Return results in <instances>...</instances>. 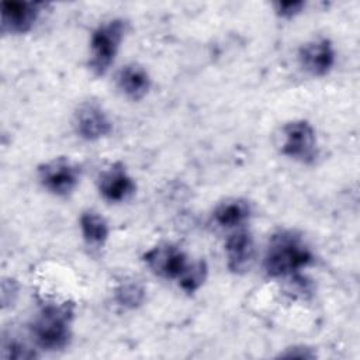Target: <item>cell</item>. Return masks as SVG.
I'll return each mask as SVG.
<instances>
[{"instance_id": "cell-12", "label": "cell", "mask_w": 360, "mask_h": 360, "mask_svg": "<svg viewBox=\"0 0 360 360\" xmlns=\"http://www.w3.org/2000/svg\"><path fill=\"white\" fill-rule=\"evenodd\" d=\"M115 84L127 98L138 101L148 94L152 82L143 66L138 63H128L117 72Z\"/></svg>"}, {"instance_id": "cell-14", "label": "cell", "mask_w": 360, "mask_h": 360, "mask_svg": "<svg viewBox=\"0 0 360 360\" xmlns=\"http://www.w3.org/2000/svg\"><path fill=\"white\" fill-rule=\"evenodd\" d=\"M82 236L90 246H103L108 239V224L107 221L94 211H84L79 219Z\"/></svg>"}, {"instance_id": "cell-16", "label": "cell", "mask_w": 360, "mask_h": 360, "mask_svg": "<svg viewBox=\"0 0 360 360\" xmlns=\"http://www.w3.org/2000/svg\"><path fill=\"white\" fill-rule=\"evenodd\" d=\"M115 301L128 309L138 308L145 300V290L138 281H124L114 292Z\"/></svg>"}, {"instance_id": "cell-18", "label": "cell", "mask_w": 360, "mask_h": 360, "mask_svg": "<svg viewBox=\"0 0 360 360\" xmlns=\"http://www.w3.org/2000/svg\"><path fill=\"white\" fill-rule=\"evenodd\" d=\"M276 13L283 18H291L302 11L305 7L304 1H278L276 3Z\"/></svg>"}, {"instance_id": "cell-6", "label": "cell", "mask_w": 360, "mask_h": 360, "mask_svg": "<svg viewBox=\"0 0 360 360\" xmlns=\"http://www.w3.org/2000/svg\"><path fill=\"white\" fill-rule=\"evenodd\" d=\"M143 262L153 274L166 280H179L188 266L187 255L174 245H156L143 255Z\"/></svg>"}, {"instance_id": "cell-8", "label": "cell", "mask_w": 360, "mask_h": 360, "mask_svg": "<svg viewBox=\"0 0 360 360\" xmlns=\"http://www.w3.org/2000/svg\"><path fill=\"white\" fill-rule=\"evenodd\" d=\"M75 129L84 141H98L112 131V122L98 103L84 101L75 112Z\"/></svg>"}, {"instance_id": "cell-7", "label": "cell", "mask_w": 360, "mask_h": 360, "mask_svg": "<svg viewBox=\"0 0 360 360\" xmlns=\"http://www.w3.org/2000/svg\"><path fill=\"white\" fill-rule=\"evenodd\" d=\"M336 60V53L330 39L325 37L314 38L298 49V62L311 76L322 77L328 75Z\"/></svg>"}, {"instance_id": "cell-3", "label": "cell", "mask_w": 360, "mask_h": 360, "mask_svg": "<svg viewBox=\"0 0 360 360\" xmlns=\"http://www.w3.org/2000/svg\"><path fill=\"white\" fill-rule=\"evenodd\" d=\"M125 21L114 18L100 24L90 38L89 68L96 76H103L115 59L125 35Z\"/></svg>"}, {"instance_id": "cell-11", "label": "cell", "mask_w": 360, "mask_h": 360, "mask_svg": "<svg viewBox=\"0 0 360 360\" xmlns=\"http://www.w3.org/2000/svg\"><path fill=\"white\" fill-rule=\"evenodd\" d=\"M41 11V4L34 1H3L1 3V31L4 34L28 32Z\"/></svg>"}, {"instance_id": "cell-19", "label": "cell", "mask_w": 360, "mask_h": 360, "mask_svg": "<svg viewBox=\"0 0 360 360\" xmlns=\"http://www.w3.org/2000/svg\"><path fill=\"white\" fill-rule=\"evenodd\" d=\"M280 357H300V359H314L315 353L305 347V346H294V347H288L285 349L284 353L278 354Z\"/></svg>"}, {"instance_id": "cell-13", "label": "cell", "mask_w": 360, "mask_h": 360, "mask_svg": "<svg viewBox=\"0 0 360 360\" xmlns=\"http://www.w3.org/2000/svg\"><path fill=\"white\" fill-rule=\"evenodd\" d=\"M252 214L250 205L242 198H229L219 202L214 212V221L224 228H239Z\"/></svg>"}, {"instance_id": "cell-10", "label": "cell", "mask_w": 360, "mask_h": 360, "mask_svg": "<svg viewBox=\"0 0 360 360\" xmlns=\"http://www.w3.org/2000/svg\"><path fill=\"white\" fill-rule=\"evenodd\" d=\"M100 195L108 202H122L135 193V181L122 163H112L103 170L97 181Z\"/></svg>"}, {"instance_id": "cell-17", "label": "cell", "mask_w": 360, "mask_h": 360, "mask_svg": "<svg viewBox=\"0 0 360 360\" xmlns=\"http://www.w3.org/2000/svg\"><path fill=\"white\" fill-rule=\"evenodd\" d=\"M35 352L28 349L25 345L18 340H4L1 347L3 359H32L35 357Z\"/></svg>"}, {"instance_id": "cell-2", "label": "cell", "mask_w": 360, "mask_h": 360, "mask_svg": "<svg viewBox=\"0 0 360 360\" xmlns=\"http://www.w3.org/2000/svg\"><path fill=\"white\" fill-rule=\"evenodd\" d=\"M73 307L68 302H49L34 316L30 329L35 343L44 350H60L72 336Z\"/></svg>"}, {"instance_id": "cell-9", "label": "cell", "mask_w": 360, "mask_h": 360, "mask_svg": "<svg viewBox=\"0 0 360 360\" xmlns=\"http://www.w3.org/2000/svg\"><path fill=\"white\" fill-rule=\"evenodd\" d=\"M226 267L233 274H243L250 270L256 257L255 239L249 231L238 229L225 242Z\"/></svg>"}, {"instance_id": "cell-5", "label": "cell", "mask_w": 360, "mask_h": 360, "mask_svg": "<svg viewBox=\"0 0 360 360\" xmlns=\"http://www.w3.org/2000/svg\"><path fill=\"white\" fill-rule=\"evenodd\" d=\"M79 177V167L68 158H55L38 167L41 184L58 197L69 195L76 188Z\"/></svg>"}, {"instance_id": "cell-15", "label": "cell", "mask_w": 360, "mask_h": 360, "mask_svg": "<svg viewBox=\"0 0 360 360\" xmlns=\"http://www.w3.org/2000/svg\"><path fill=\"white\" fill-rule=\"evenodd\" d=\"M207 274H208L207 263L204 260H198L194 263H188L187 269L183 271V274L177 281L183 291L193 294L204 284Z\"/></svg>"}, {"instance_id": "cell-4", "label": "cell", "mask_w": 360, "mask_h": 360, "mask_svg": "<svg viewBox=\"0 0 360 360\" xmlns=\"http://www.w3.org/2000/svg\"><path fill=\"white\" fill-rule=\"evenodd\" d=\"M281 155L297 162L311 165L318 158L316 134L305 120H294L281 128Z\"/></svg>"}, {"instance_id": "cell-1", "label": "cell", "mask_w": 360, "mask_h": 360, "mask_svg": "<svg viewBox=\"0 0 360 360\" xmlns=\"http://www.w3.org/2000/svg\"><path fill=\"white\" fill-rule=\"evenodd\" d=\"M312 259L311 249L298 235L291 231H280L269 242L263 267L269 277H285L311 264Z\"/></svg>"}]
</instances>
